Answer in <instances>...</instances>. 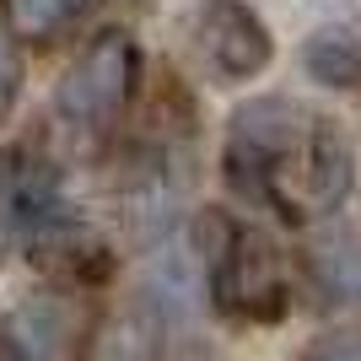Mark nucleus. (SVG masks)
Wrapping results in <instances>:
<instances>
[{
    "label": "nucleus",
    "mask_w": 361,
    "mask_h": 361,
    "mask_svg": "<svg viewBox=\"0 0 361 361\" xmlns=\"http://www.w3.org/2000/svg\"><path fill=\"white\" fill-rule=\"evenodd\" d=\"M135 81H140V44L124 27H103L60 75L54 114L75 135H103L124 119V108L135 97Z\"/></svg>",
    "instance_id": "nucleus-3"
},
{
    "label": "nucleus",
    "mask_w": 361,
    "mask_h": 361,
    "mask_svg": "<svg viewBox=\"0 0 361 361\" xmlns=\"http://www.w3.org/2000/svg\"><path fill=\"white\" fill-rule=\"evenodd\" d=\"M0 361H32V350L22 345V340H16L6 324H0Z\"/></svg>",
    "instance_id": "nucleus-12"
},
{
    "label": "nucleus",
    "mask_w": 361,
    "mask_h": 361,
    "mask_svg": "<svg viewBox=\"0 0 361 361\" xmlns=\"http://www.w3.org/2000/svg\"><path fill=\"white\" fill-rule=\"evenodd\" d=\"M49 216H60V189L49 162L27 157L22 146H6L0 151V264L16 248H27Z\"/></svg>",
    "instance_id": "nucleus-5"
},
{
    "label": "nucleus",
    "mask_w": 361,
    "mask_h": 361,
    "mask_svg": "<svg viewBox=\"0 0 361 361\" xmlns=\"http://www.w3.org/2000/svg\"><path fill=\"white\" fill-rule=\"evenodd\" d=\"M27 254H32V264H38V275H49V281L65 286V291H92L114 275V248H108L87 221H75V216H65V211L49 216V221L32 232Z\"/></svg>",
    "instance_id": "nucleus-6"
},
{
    "label": "nucleus",
    "mask_w": 361,
    "mask_h": 361,
    "mask_svg": "<svg viewBox=\"0 0 361 361\" xmlns=\"http://www.w3.org/2000/svg\"><path fill=\"white\" fill-rule=\"evenodd\" d=\"M302 71L318 87H361V22H329L302 44Z\"/></svg>",
    "instance_id": "nucleus-7"
},
{
    "label": "nucleus",
    "mask_w": 361,
    "mask_h": 361,
    "mask_svg": "<svg viewBox=\"0 0 361 361\" xmlns=\"http://www.w3.org/2000/svg\"><path fill=\"white\" fill-rule=\"evenodd\" d=\"M97 6L103 0H0V16H6V32L22 44H54L75 22H87Z\"/></svg>",
    "instance_id": "nucleus-8"
},
{
    "label": "nucleus",
    "mask_w": 361,
    "mask_h": 361,
    "mask_svg": "<svg viewBox=\"0 0 361 361\" xmlns=\"http://www.w3.org/2000/svg\"><path fill=\"white\" fill-rule=\"evenodd\" d=\"M205 232V286L216 313L232 324H281L291 313V264L281 243L259 226H238L226 216H200Z\"/></svg>",
    "instance_id": "nucleus-2"
},
{
    "label": "nucleus",
    "mask_w": 361,
    "mask_h": 361,
    "mask_svg": "<svg viewBox=\"0 0 361 361\" xmlns=\"http://www.w3.org/2000/svg\"><path fill=\"white\" fill-rule=\"evenodd\" d=\"M221 173L232 195L302 226L324 221L356 189V151L345 130L291 97H254L226 124Z\"/></svg>",
    "instance_id": "nucleus-1"
},
{
    "label": "nucleus",
    "mask_w": 361,
    "mask_h": 361,
    "mask_svg": "<svg viewBox=\"0 0 361 361\" xmlns=\"http://www.w3.org/2000/svg\"><path fill=\"white\" fill-rule=\"evenodd\" d=\"M302 361H361V324H345V329L313 340Z\"/></svg>",
    "instance_id": "nucleus-11"
},
{
    "label": "nucleus",
    "mask_w": 361,
    "mask_h": 361,
    "mask_svg": "<svg viewBox=\"0 0 361 361\" xmlns=\"http://www.w3.org/2000/svg\"><path fill=\"white\" fill-rule=\"evenodd\" d=\"M189 32H195L200 60L221 81H254L275 60V38L264 27V16L243 0H200L189 11Z\"/></svg>",
    "instance_id": "nucleus-4"
},
{
    "label": "nucleus",
    "mask_w": 361,
    "mask_h": 361,
    "mask_svg": "<svg viewBox=\"0 0 361 361\" xmlns=\"http://www.w3.org/2000/svg\"><path fill=\"white\" fill-rule=\"evenodd\" d=\"M22 49H16V38L6 27H0V119L16 108V97H22Z\"/></svg>",
    "instance_id": "nucleus-10"
},
{
    "label": "nucleus",
    "mask_w": 361,
    "mask_h": 361,
    "mask_svg": "<svg viewBox=\"0 0 361 361\" xmlns=\"http://www.w3.org/2000/svg\"><path fill=\"white\" fill-rule=\"evenodd\" d=\"M350 259H356V248H345V243H334L313 259V275L329 286V297H356L361 291V275L350 270Z\"/></svg>",
    "instance_id": "nucleus-9"
}]
</instances>
